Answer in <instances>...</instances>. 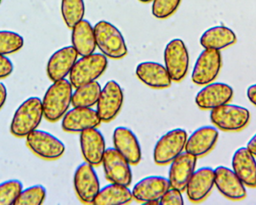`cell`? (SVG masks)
Wrapping results in <instances>:
<instances>
[{
  "label": "cell",
  "mask_w": 256,
  "mask_h": 205,
  "mask_svg": "<svg viewBox=\"0 0 256 205\" xmlns=\"http://www.w3.org/2000/svg\"><path fill=\"white\" fill-rule=\"evenodd\" d=\"M62 128L68 132H80L98 128L102 120L97 110L92 107H74L63 116Z\"/></svg>",
  "instance_id": "cell-14"
},
{
  "label": "cell",
  "mask_w": 256,
  "mask_h": 205,
  "mask_svg": "<svg viewBox=\"0 0 256 205\" xmlns=\"http://www.w3.org/2000/svg\"><path fill=\"white\" fill-rule=\"evenodd\" d=\"M44 117L42 100L30 97L19 106L10 122V131L18 138H24L38 129Z\"/></svg>",
  "instance_id": "cell-2"
},
{
  "label": "cell",
  "mask_w": 256,
  "mask_h": 205,
  "mask_svg": "<svg viewBox=\"0 0 256 205\" xmlns=\"http://www.w3.org/2000/svg\"><path fill=\"white\" fill-rule=\"evenodd\" d=\"M188 132L182 128H176L166 132L155 144L153 159L158 166L170 164L185 150Z\"/></svg>",
  "instance_id": "cell-6"
},
{
  "label": "cell",
  "mask_w": 256,
  "mask_h": 205,
  "mask_svg": "<svg viewBox=\"0 0 256 205\" xmlns=\"http://www.w3.org/2000/svg\"><path fill=\"white\" fill-rule=\"evenodd\" d=\"M74 87L67 79L52 82L42 100L44 117L50 122L62 118L72 105Z\"/></svg>",
  "instance_id": "cell-1"
},
{
  "label": "cell",
  "mask_w": 256,
  "mask_h": 205,
  "mask_svg": "<svg viewBox=\"0 0 256 205\" xmlns=\"http://www.w3.org/2000/svg\"><path fill=\"white\" fill-rule=\"evenodd\" d=\"M72 43L80 56L94 54L97 48L94 26L87 20H82L72 28Z\"/></svg>",
  "instance_id": "cell-26"
},
{
  "label": "cell",
  "mask_w": 256,
  "mask_h": 205,
  "mask_svg": "<svg viewBox=\"0 0 256 205\" xmlns=\"http://www.w3.org/2000/svg\"><path fill=\"white\" fill-rule=\"evenodd\" d=\"M237 42V36L232 28L225 26H215L208 28L200 39L201 46L204 49L222 50L230 48Z\"/></svg>",
  "instance_id": "cell-25"
},
{
  "label": "cell",
  "mask_w": 256,
  "mask_h": 205,
  "mask_svg": "<svg viewBox=\"0 0 256 205\" xmlns=\"http://www.w3.org/2000/svg\"><path fill=\"white\" fill-rule=\"evenodd\" d=\"M61 12L64 24L72 30L85 16L84 0H62Z\"/></svg>",
  "instance_id": "cell-29"
},
{
  "label": "cell",
  "mask_w": 256,
  "mask_h": 205,
  "mask_svg": "<svg viewBox=\"0 0 256 205\" xmlns=\"http://www.w3.org/2000/svg\"><path fill=\"white\" fill-rule=\"evenodd\" d=\"M218 138L219 131L216 126H200L188 137L185 152L197 158L206 156L213 150Z\"/></svg>",
  "instance_id": "cell-21"
},
{
  "label": "cell",
  "mask_w": 256,
  "mask_h": 205,
  "mask_svg": "<svg viewBox=\"0 0 256 205\" xmlns=\"http://www.w3.org/2000/svg\"><path fill=\"white\" fill-rule=\"evenodd\" d=\"M14 64L6 56L0 54V80L7 78L14 72Z\"/></svg>",
  "instance_id": "cell-35"
},
{
  "label": "cell",
  "mask_w": 256,
  "mask_h": 205,
  "mask_svg": "<svg viewBox=\"0 0 256 205\" xmlns=\"http://www.w3.org/2000/svg\"><path fill=\"white\" fill-rule=\"evenodd\" d=\"M132 190L128 186L110 182L104 188H100L92 204H127L132 202Z\"/></svg>",
  "instance_id": "cell-27"
},
{
  "label": "cell",
  "mask_w": 256,
  "mask_h": 205,
  "mask_svg": "<svg viewBox=\"0 0 256 205\" xmlns=\"http://www.w3.org/2000/svg\"><path fill=\"white\" fill-rule=\"evenodd\" d=\"M234 90L225 82H212L204 85L197 93L195 102L203 110H212L231 102Z\"/></svg>",
  "instance_id": "cell-13"
},
{
  "label": "cell",
  "mask_w": 256,
  "mask_h": 205,
  "mask_svg": "<svg viewBox=\"0 0 256 205\" xmlns=\"http://www.w3.org/2000/svg\"><path fill=\"white\" fill-rule=\"evenodd\" d=\"M74 188L82 203L92 204L100 190V180L94 166L87 162L78 166L74 174Z\"/></svg>",
  "instance_id": "cell-10"
},
{
  "label": "cell",
  "mask_w": 256,
  "mask_h": 205,
  "mask_svg": "<svg viewBox=\"0 0 256 205\" xmlns=\"http://www.w3.org/2000/svg\"><path fill=\"white\" fill-rule=\"evenodd\" d=\"M246 148L256 158V134H254L252 138L248 141Z\"/></svg>",
  "instance_id": "cell-38"
},
{
  "label": "cell",
  "mask_w": 256,
  "mask_h": 205,
  "mask_svg": "<svg viewBox=\"0 0 256 205\" xmlns=\"http://www.w3.org/2000/svg\"><path fill=\"white\" fill-rule=\"evenodd\" d=\"M7 88L2 82H0V110L2 108L7 100Z\"/></svg>",
  "instance_id": "cell-37"
},
{
  "label": "cell",
  "mask_w": 256,
  "mask_h": 205,
  "mask_svg": "<svg viewBox=\"0 0 256 205\" xmlns=\"http://www.w3.org/2000/svg\"><path fill=\"white\" fill-rule=\"evenodd\" d=\"M170 164L168 179L170 186L184 192L195 172L197 158L188 152H183Z\"/></svg>",
  "instance_id": "cell-17"
},
{
  "label": "cell",
  "mask_w": 256,
  "mask_h": 205,
  "mask_svg": "<svg viewBox=\"0 0 256 205\" xmlns=\"http://www.w3.org/2000/svg\"><path fill=\"white\" fill-rule=\"evenodd\" d=\"M94 30L96 46L105 56L117 60L128 55V46L124 36L114 24L100 20L94 26Z\"/></svg>",
  "instance_id": "cell-3"
},
{
  "label": "cell",
  "mask_w": 256,
  "mask_h": 205,
  "mask_svg": "<svg viewBox=\"0 0 256 205\" xmlns=\"http://www.w3.org/2000/svg\"><path fill=\"white\" fill-rule=\"evenodd\" d=\"M22 189L24 184L18 179L0 184V205L14 204Z\"/></svg>",
  "instance_id": "cell-32"
},
{
  "label": "cell",
  "mask_w": 256,
  "mask_h": 205,
  "mask_svg": "<svg viewBox=\"0 0 256 205\" xmlns=\"http://www.w3.org/2000/svg\"><path fill=\"white\" fill-rule=\"evenodd\" d=\"M164 62L172 82H179L188 74L190 56L184 42L180 38L170 40L164 50Z\"/></svg>",
  "instance_id": "cell-8"
},
{
  "label": "cell",
  "mask_w": 256,
  "mask_h": 205,
  "mask_svg": "<svg viewBox=\"0 0 256 205\" xmlns=\"http://www.w3.org/2000/svg\"><path fill=\"white\" fill-rule=\"evenodd\" d=\"M124 102V92L118 82L109 80L102 88L97 110L102 122H112L120 114Z\"/></svg>",
  "instance_id": "cell-11"
},
{
  "label": "cell",
  "mask_w": 256,
  "mask_h": 205,
  "mask_svg": "<svg viewBox=\"0 0 256 205\" xmlns=\"http://www.w3.org/2000/svg\"><path fill=\"white\" fill-rule=\"evenodd\" d=\"M136 75L142 84L154 90H164L171 86V76L166 68L156 62H143L136 68Z\"/></svg>",
  "instance_id": "cell-23"
},
{
  "label": "cell",
  "mask_w": 256,
  "mask_h": 205,
  "mask_svg": "<svg viewBox=\"0 0 256 205\" xmlns=\"http://www.w3.org/2000/svg\"><path fill=\"white\" fill-rule=\"evenodd\" d=\"M214 179V170L212 167H202L195 170L185 190L190 201L194 203L204 201L215 186Z\"/></svg>",
  "instance_id": "cell-20"
},
{
  "label": "cell",
  "mask_w": 256,
  "mask_h": 205,
  "mask_svg": "<svg viewBox=\"0 0 256 205\" xmlns=\"http://www.w3.org/2000/svg\"><path fill=\"white\" fill-rule=\"evenodd\" d=\"M182 0H153L152 14L156 19L165 20L178 8Z\"/></svg>",
  "instance_id": "cell-33"
},
{
  "label": "cell",
  "mask_w": 256,
  "mask_h": 205,
  "mask_svg": "<svg viewBox=\"0 0 256 205\" xmlns=\"http://www.w3.org/2000/svg\"><path fill=\"white\" fill-rule=\"evenodd\" d=\"M80 146L86 162L94 166L102 164L106 148L104 136L100 130L91 128L81 132Z\"/></svg>",
  "instance_id": "cell-15"
},
{
  "label": "cell",
  "mask_w": 256,
  "mask_h": 205,
  "mask_svg": "<svg viewBox=\"0 0 256 205\" xmlns=\"http://www.w3.org/2000/svg\"><path fill=\"white\" fill-rule=\"evenodd\" d=\"M222 68V56L220 51L204 49L198 55L191 79L196 85L204 86L214 82L218 78Z\"/></svg>",
  "instance_id": "cell-9"
},
{
  "label": "cell",
  "mask_w": 256,
  "mask_h": 205,
  "mask_svg": "<svg viewBox=\"0 0 256 205\" xmlns=\"http://www.w3.org/2000/svg\"><path fill=\"white\" fill-rule=\"evenodd\" d=\"M2 2V0H0V4H1Z\"/></svg>",
  "instance_id": "cell-40"
},
{
  "label": "cell",
  "mask_w": 256,
  "mask_h": 205,
  "mask_svg": "<svg viewBox=\"0 0 256 205\" xmlns=\"http://www.w3.org/2000/svg\"><path fill=\"white\" fill-rule=\"evenodd\" d=\"M78 54L73 46H64L56 51L48 60L46 74L52 82L66 79L78 60Z\"/></svg>",
  "instance_id": "cell-18"
},
{
  "label": "cell",
  "mask_w": 256,
  "mask_h": 205,
  "mask_svg": "<svg viewBox=\"0 0 256 205\" xmlns=\"http://www.w3.org/2000/svg\"><path fill=\"white\" fill-rule=\"evenodd\" d=\"M210 119L218 129L226 132H238L248 126L250 112L245 107L228 102L210 110Z\"/></svg>",
  "instance_id": "cell-5"
},
{
  "label": "cell",
  "mask_w": 256,
  "mask_h": 205,
  "mask_svg": "<svg viewBox=\"0 0 256 205\" xmlns=\"http://www.w3.org/2000/svg\"><path fill=\"white\" fill-rule=\"evenodd\" d=\"M108 58L102 54H90L76 60L69 74V80L74 88L97 81L106 72Z\"/></svg>",
  "instance_id": "cell-4"
},
{
  "label": "cell",
  "mask_w": 256,
  "mask_h": 205,
  "mask_svg": "<svg viewBox=\"0 0 256 205\" xmlns=\"http://www.w3.org/2000/svg\"><path fill=\"white\" fill-rule=\"evenodd\" d=\"M114 148L128 160L131 165H137L142 160V148L136 135L126 126L115 128L112 134Z\"/></svg>",
  "instance_id": "cell-22"
},
{
  "label": "cell",
  "mask_w": 256,
  "mask_h": 205,
  "mask_svg": "<svg viewBox=\"0 0 256 205\" xmlns=\"http://www.w3.org/2000/svg\"><path fill=\"white\" fill-rule=\"evenodd\" d=\"M182 191L170 188L160 200V205H183L184 204Z\"/></svg>",
  "instance_id": "cell-34"
},
{
  "label": "cell",
  "mask_w": 256,
  "mask_h": 205,
  "mask_svg": "<svg viewBox=\"0 0 256 205\" xmlns=\"http://www.w3.org/2000/svg\"><path fill=\"white\" fill-rule=\"evenodd\" d=\"M214 184L220 192L232 201H240L246 196V186L231 168L219 166L214 170Z\"/></svg>",
  "instance_id": "cell-16"
},
{
  "label": "cell",
  "mask_w": 256,
  "mask_h": 205,
  "mask_svg": "<svg viewBox=\"0 0 256 205\" xmlns=\"http://www.w3.org/2000/svg\"><path fill=\"white\" fill-rule=\"evenodd\" d=\"M138 1H140V2L148 3L150 2L153 1V0H138Z\"/></svg>",
  "instance_id": "cell-39"
},
{
  "label": "cell",
  "mask_w": 256,
  "mask_h": 205,
  "mask_svg": "<svg viewBox=\"0 0 256 205\" xmlns=\"http://www.w3.org/2000/svg\"><path fill=\"white\" fill-rule=\"evenodd\" d=\"M102 90V86L98 81L75 88L72 96V105L74 107L94 106L97 104Z\"/></svg>",
  "instance_id": "cell-28"
},
{
  "label": "cell",
  "mask_w": 256,
  "mask_h": 205,
  "mask_svg": "<svg viewBox=\"0 0 256 205\" xmlns=\"http://www.w3.org/2000/svg\"><path fill=\"white\" fill-rule=\"evenodd\" d=\"M246 96L251 104L256 106V84L250 86L246 90Z\"/></svg>",
  "instance_id": "cell-36"
},
{
  "label": "cell",
  "mask_w": 256,
  "mask_h": 205,
  "mask_svg": "<svg viewBox=\"0 0 256 205\" xmlns=\"http://www.w3.org/2000/svg\"><path fill=\"white\" fill-rule=\"evenodd\" d=\"M232 166L245 186L256 188V156L248 148H239L236 150L232 159Z\"/></svg>",
  "instance_id": "cell-24"
},
{
  "label": "cell",
  "mask_w": 256,
  "mask_h": 205,
  "mask_svg": "<svg viewBox=\"0 0 256 205\" xmlns=\"http://www.w3.org/2000/svg\"><path fill=\"white\" fill-rule=\"evenodd\" d=\"M102 165L106 178L110 182L128 186L132 184L131 164L115 148L106 149Z\"/></svg>",
  "instance_id": "cell-12"
},
{
  "label": "cell",
  "mask_w": 256,
  "mask_h": 205,
  "mask_svg": "<svg viewBox=\"0 0 256 205\" xmlns=\"http://www.w3.org/2000/svg\"><path fill=\"white\" fill-rule=\"evenodd\" d=\"M46 196V189L42 184L33 185L22 189L15 202V205H40Z\"/></svg>",
  "instance_id": "cell-31"
},
{
  "label": "cell",
  "mask_w": 256,
  "mask_h": 205,
  "mask_svg": "<svg viewBox=\"0 0 256 205\" xmlns=\"http://www.w3.org/2000/svg\"><path fill=\"white\" fill-rule=\"evenodd\" d=\"M24 45L22 36L12 31H0V54L10 55L22 49Z\"/></svg>",
  "instance_id": "cell-30"
},
{
  "label": "cell",
  "mask_w": 256,
  "mask_h": 205,
  "mask_svg": "<svg viewBox=\"0 0 256 205\" xmlns=\"http://www.w3.org/2000/svg\"><path fill=\"white\" fill-rule=\"evenodd\" d=\"M26 144L36 156L45 160H56L63 156L66 146L48 131L34 130L26 136Z\"/></svg>",
  "instance_id": "cell-7"
},
{
  "label": "cell",
  "mask_w": 256,
  "mask_h": 205,
  "mask_svg": "<svg viewBox=\"0 0 256 205\" xmlns=\"http://www.w3.org/2000/svg\"><path fill=\"white\" fill-rule=\"evenodd\" d=\"M170 188L167 178L158 176H148L134 185L132 190V197L142 204L148 202H160Z\"/></svg>",
  "instance_id": "cell-19"
}]
</instances>
